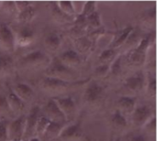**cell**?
I'll return each instance as SVG.
<instances>
[{"mask_svg":"<svg viewBox=\"0 0 157 141\" xmlns=\"http://www.w3.org/2000/svg\"><path fill=\"white\" fill-rule=\"evenodd\" d=\"M153 41L154 37L152 34H148L141 39L137 46L127 52L126 56L123 58V63L128 65L130 68L143 67L146 62L147 55L151 50Z\"/></svg>","mask_w":157,"mask_h":141,"instance_id":"6da1fadb","label":"cell"},{"mask_svg":"<svg viewBox=\"0 0 157 141\" xmlns=\"http://www.w3.org/2000/svg\"><path fill=\"white\" fill-rule=\"evenodd\" d=\"M86 81H76V82H66L62 81L59 79L50 78V77H43L40 83V88L46 94L52 95L53 97L61 96L62 95L73 90L75 86L81 85Z\"/></svg>","mask_w":157,"mask_h":141,"instance_id":"7a4b0ae2","label":"cell"},{"mask_svg":"<svg viewBox=\"0 0 157 141\" xmlns=\"http://www.w3.org/2000/svg\"><path fill=\"white\" fill-rule=\"evenodd\" d=\"M106 92L102 85L96 81H90L84 92L83 102L88 109H98L103 106Z\"/></svg>","mask_w":157,"mask_h":141,"instance_id":"3957f363","label":"cell"},{"mask_svg":"<svg viewBox=\"0 0 157 141\" xmlns=\"http://www.w3.org/2000/svg\"><path fill=\"white\" fill-rule=\"evenodd\" d=\"M44 77H50L59 79L66 82H76L77 72L75 69H71L63 65L58 58H55L51 61L49 66L44 71Z\"/></svg>","mask_w":157,"mask_h":141,"instance_id":"277c9868","label":"cell"},{"mask_svg":"<svg viewBox=\"0 0 157 141\" xmlns=\"http://www.w3.org/2000/svg\"><path fill=\"white\" fill-rule=\"evenodd\" d=\"M52 60L43 51L34 50L22 56L19 59L18 64L21 68L29 70H39L41 68L46 69L51 63Z\"/></svg>","mask_w":157,"mask_h":141,"instance_id":"5b68a950","label":"cell"},{"mask_svg":"<svg viewBox=\"0 0 157 141\" xmlns=\"http://www.w3.org/2000/svg\"><path fill=\"white\" fill-rule=\"evenodd\" d=\"M146 78L143 72H137L133 75L128 77L123 84V89L126 90L128 93L133 95L132 96H135L136 95L140 94L145 87Z\"/></svg>","mask_w":157,"mask_h":141,"instance_id":"8992f818","label":"cell"},{"mask_svg":"<svg viewBox=\"0 0 157 141\" xmlns=\"http://www.w3.org/2000/svg\"><path fill=\"white\" fill-rule=\"evenodd\" d=\"M25 118L24 115L17 117L16 119L7 122L6 131L8 141H22L25 130Z\"/></svg>","mask_w":157,"mask_h":141,"instance_id":"52a82bcc","label":"cell"},{"mask_svg":"<svg viewBox=\"0 0 157 141\" xmlns=\"http://www.w3.org/2000/svg\"><path fill=\"white\" fill-rule=\"evenodd\" d=\"M52 99L64 116L66 122L75 118L76 115V105L75 103V100L71 96H58L53 97Z\"/></svg>","mask_w":157,"mask_h":141,"instance_id":"ba28073f","label":"cell"},{"mask_svg":"<svg viewBox=\"0 0 157 141\" xmlns=\"http://www.w3.org/2000/svg\"><path fill=\"white\" fill-rule=\"evenodd\" d=\"M15 48L14 32L6 24L0 22V50L5 52H13Z\"/></svg>","mask_w":157,"mask_h":141,"instance_id":"9c48e42d","label":"cell"},{"mask_svg":"<svg viewBox=\"0 0 157 141\" xmlns=\"http://www.w3.org/2000/svg\"><path fill=\"white\" fill-rule=\"evenodd\" d=\"M39 114H40V108L37 106H33L29 112L28 116L25 118V130H24V136L22 141H28L32 138H35V128H36L38 118L40 117Z\"/></svg>","mask_w":157,"mask_h":141,"instance_id":"30bf717a","label":"cell"},{"mask_svg":"<svg viewBox=\"0 0 157 141\" xmlns=\"http://www.w3.org/2000/svg\"><path fill=\"white\" fill-rule=\"evenodd\" d=\"M85 134L81 128V123L76 122L63 128L57 139L63 141H81L84 139Z\"/></svg>","mask_w":157,"mask_h":141,"instance_id":"8fae6325","label":"cell"},{"mask_svg":"<svg viewBox=\"0 0 157 141\" xmlns=\"http://www.w3.org/2000/svg\"><path fill=\"white\" fill-rule=\"evenodd\" d=\"M131 117L134 126L139 128H144V126L154 117V113L150 106H136L135 110L133 111Z\"/></svg>","mask_w":157,"mask_h":141,"instance_id":"7c38bea8","label":"cell"},{"mask_svg":"<svg viewBox=\"0 0 157 141\" xmlns=\"http://www.w3.org/2000/svg\"><path fill=\"white\" fill-rule=\"evenodd\" d=\"M43 112L45 114V117H47L51 122L52 123H57V124H62L63 125L66 120L64 118V116L57 106L56 103L53 101V99H50L44 106L43 107Z\"/></svg>","mask_w":157,"mask_h":141,"instance_id":"4fadbf2b","label":"cell"},{"mask_svg":"<svg viewBox=\"0 0 157 141\" xmlns=\"http://www.w3.org/2000/svg\"><path fill=\"white\" fill-rule=\"evenodd\" d=\"M15 44L18 47H28L34 41V31L28 26L24 25L15 34Z\"/></svg>","mask_w":157,"mask_h":141,"instance_id":"5bb4252c","label":"cell"},{"mask_svg":"<svg viewBox=\"0 0 157 141\" xmlns=\"http://www.w3.org/2000/svg\"><path fill=\"white\" fill-rule=\"evenodd\" d=\"M137 106L136 96L123 95L117 101V110L120 111L124 117L132 116Z\"/></svg>","mask_w":157,"mask_h":141,"instance_id":"9a60e30c","label":"cell"},{"mask_svg":"<svg viewBox=\"0 0 157 141\" xmlns=\"http://www.w3.org/2000/svg\"><path fill=\"white\" fill-rule=\"evenodd\" d=\"M58 60L66 67L75 69L79 66L82 62L81 56L74 50H68L63 51L59 57Z\"/></svg>","mask_w":157,"mask_h":141,"instance_id":"2e32d148","label":"cell"},{"mask_svg":"<svg viewBox=\"0 0 157 141\" xmlns=\"http://www.w3.org/2000/svg\"><path fill=\"white\" fill-rule=\"evenodd\" d=\"M134 28L132 26H128L124 28H122L121 30H120L119 32H117L115 35H113L112 37V39H111V42L110 44L109 45V49H113V50H117L118 48L123 46L130 35L132 34V32L133 31Z\"/></svg>","mask_w":157,"mask_h":141,"instance_id":"e0dca14e","label":"cell"},{"mask_svg":"<svg viewBox=\"0 0 157 141\" xmlns=\"http://www.w3.org/2000/svg\"><path fill=\"white\" fill-rule=\"evenodd\" d=\"M11 92L20 100H22L25 104L30 102L34 97V91L32 90V88L29 84L23 83L15 84Z\"/></svg>","mask_w":157,"mask_h":141,"instance_id":"ac0fdd59","label":"cell"},{"mask_svg":"<svg viewBox=\"0 0 157 141\" xmlns=\"http://www.w3.org/2000/svg\"><path fill=\"white\" fill-rule=\"evenodd\" d=\"M6 99L10 112L13 115L17 116V117L22 116V113L26 108V104L22 100H20L17 95H15L12 92H10L6 95Z\"/></svg>","mask_w":157,"mask_h":141,"instance_id":"d6986e66","label":"cell"},{"mask_svg":"<svg viewBox=\"0 0 157 141\" xmlns=\"http://www.w3.org/2000/svg\"><path fill=\"white\" fill-rule=\"evenodd\" d=\"M74 45L75 48V51L81 56V55H86L90 53L95 44L87 37V35H84L80 38L74 39Z\"/></svg>","mask_w":157,"mask_h":141,"instance_id":"ffe728a7","label":"cell"},{"mask_svg":"<svg viewBox=\"0 0 157 141\" xmlns=\"http://www.w3.org/2000/svg\"><path fill=\"white\" fill-rule=\"evenodd\" d=\"M63 128V125L62 124H57V123H52L51 122L50 125L48 126L46 131L44 132L42 138L40 140L44 141H53L57 139Z\"/></svg>","mask_w":157,"mask_h":141,"instance_id":"44dd1931","label":"cell"},{"mask_svg":"<svg viewBox=\"0 0 157 141\" xmlns=\"http://www.w3.org/2000/svg\"><path fill=\"white\" fill-rule=\"evenodd\" d=\"M110 124H111V127L113 128L114 130L121 131V132L125 130L127 128V126H128L126 117H124L117 109L114 111V113L112 114V116L110 117Z\"/></svg>","mask_w":157,"mask_h":141,"instance_id":"7402d4cb","label":"cell"},{"mask_svg":"<svg viewBox=\"0 0 157 141\" xmlns=\"http://www.w3.org/2000/svg\"><path fill=\"white\" fill-rule=\"evenodd\" d=\"M61 38L57 33L52 32L48 34L44 39V46L46 50L50 52H55L57 51L61 47Z\"/></svg>","mask_w":157,"mask_h":141,"instance_id":"603a6c76","label":"cell"},{"mask_svg":"<svg viewBox=\"0 0 157 141\" xmlns=\"http://www.w3.org/2000/svg\"><path fill=\"white\" fill-rule=\"evenodd\" d=\"M36 17V9L33 6L27 7L26 9L20 11L17 15V19L20 24L29 25Z\"/></svg>","mask_w":157,"mask_h":141,"instance_id":"cb8c5ba5","label":"cell"},{"mask_svg":"<svg viewBox=\"0 0 157 141\" xmlns=\"http://www.w3.org/2000/svg\"><path fill=\"white\" fill-rule=\"evenodd\" d=\"M14 61L9 55H0V77H4L12 72Z\"/></svg>","mask_w":157,"mask_h":141,"instance_id":"d4e9b609","label":"cell"},{"mask_svg":"<svg viewBox=\"0 0 157 141\" xmlns=\"http://www.w3.org/2000/svg\"><path fill=\"white\" fill-rule=\"evenodd\" d=\"M117 57H118V55H117V50L107 49V50H104L100 53V55L98 57V61H99L100 64L110 66V64L115 61V59Z\"/></svg>","mask_w":157,"mask_h":141,"instance_id":"484cf974","label":"cell"},{"mask_svg":"<svg viewBox=\"0 0 157 141\" xmlns=\"http://www.w3.org/2000/svg\"><path fill=\"white\" fill-rule=\"evenodd\" d=\"M155 19H156V11L155 8L148 9V10L144 11L141 17V22L146 28H151V27L155 26Z\"/></svg>","mask_w":157,"mask_h":141,"instance_id":"4316f807","label":"cell"},{"mask_svg":"<svg viewBox=\"0 0 157 141\" xmlns=\"http://www.w3.org/2000/svg\"><path fill=\"white\" fill-rule=\"evenodd\" d=\"M50 123H51V121L44 116L39 117L37 125H36V128H35V138H38L40 139L42 138L44 132L46 131L48 126L50 125Z\"/></svg>","mask_w":157,"mask_h":141,"instance_id":"83f0119b","label":"cell"},{"mask_svg":"<svg viewBox=\"0 0 157 141\" xmlns=\"http://www.w3.org/2000/svg\"><path fill=\"white\" fill-rule=\"evenodd\" d=\"M56 6L59 10L67 17H74L76 15L72 1H59L56 3Z\"/></svg>","mask_w":157,"mask_h":141,"instance_id":"f1b7e54d","label":"cell"},{"mask_svg":"<svg viewBox=\"0 0 157 141\" xmlns=\"http://www.w3.org/2000/svg\"><path fill=\"white\" fill-rule=\"evenodd\" d=\"M123 64V56H118L109 66V74L114 77L120 76L122 72Z\"/></svg>","mask_w":157,"mask_h":141,"instance_id":"f546056e","label":"cell"},{"mask_svg":"<svg viewBox=\"0 0 157 141\" xmlns=\"http://www.w3.org/2000/svg\"><path fill=\"white\" fill-rule=\"evenodd\" d=\"M96 11H97V3L95 1H87V2L84 3L82 12L78 16L86 19V17L91 16Z\"/></svg>","mask_w":157,"mask_h":141,"instance_id":"4dcf8cb0","label":"cell"},{"mask_svg":"<svg viewBox=\"0 0 157 141\" xmlns=\"http://www.w3.org/2000/svg\"><path fill=\"white\" fill-rule=\"evenodd\" d=\"M146 95L149 97H155L156 95V79L155 76H150L148 79H146L145 87Z\"/></svg>","mask_w":157,"mask_h":141,"instance_id":"1f68e13d","label":"cell"},{"mask_svg":"<svg viewBox=\"0 0 157 141\" xmlns=\"http://www.w3.org/2000/svg\"><path fill=\"white\" fill-rule=\"evenodd\" d=\"M86 26L87 27H92L94 28H98L101 25V18H100V14L96 11L93 13L91 16L86 18Z\"/></svg>","mask_w":157,"mask_h":141,"instance_id":"d6a6232c","label":"cell"},{"mask_svg":"<svg viewBox=\"0 0 157 141\" xmlns=\"http://www.w3.org/2000/svg\"><path fill=\"white\" fill-rule=\"evenodd\" d=\"M51 8H52V16H53V17L56 19V21H59V22H65V21H68L69 20V18H70V17H67V16H65L64 14H63L60 10H59V8L57 7V6H56V4L54 5L53 3H52L51 4Z\"/></svg>","mask_w":157,"mask_h":141,"instance_id":"836d02e7","label":"cell"},{"mask_svg":"<svg viewBox=\"0 0 157 141\" xmlns=\"http://www.w3.org/2000/svg\"><path fill=\"white\" fill-rule=\"evenodd\" d=\"M0 6H2L3 11L7 13L8 15H14L17 17V11L15 6V2L14 1H5V2H1Z\"/></svg>","mask_w":157,"mask_h":141,"instance_id":"e575fe53","label":"cell"},{"mask_svg":"<svg viewBox=\"0 0 157 141\" xmlns=\"http://www.w3.org/2000/svg\"><path fill=\"white\" fill-rule=\"evenodd\" d=\"M94 73L96 76L99 77V78H103L106 77L109 74V65H103V64H99L98 66H97L95 68Z\"/></svg>","mask_w":157,"mask_h":141,"instance_id":"d590c367","label":"cell"},{"mask_svg":"<svg viewBox=\"0 0 157 141\" xmlns=\"http://www.w3.org/2000/svg\"><path fill=\"white\" fill-rule=\"evenodd\" d=\"M155 123H156L155 117H154L148 123H146V124L144 126V131H145L148 135H155V129H156Z\"/></svg>","mask_w":157,"mask_h":141,"instance_id":"8d00e7d4","label":"cell"},{"mask_svg":"<svg viewBox=\"0 0 157 141\" xmlns=\"http://www.w3.org/2000/svg\"><path fill=\"white\" fill-rule=\"evenodd\" d=\"M7 122L8 121H6V120L0 121V141H8L7 131H6Z\"/></svg>","mask_w":157,"mask_h":141,"instance_id":"74e56055","label":"cell"},{"mask_svg":"<svg viewBox=\"0 0 157 141\" xmlns=\"http://www.w3.org/2000/svg\"><path fill=\"white\" fill-rule=\"evenodd\" d=\"M15 6H16L17 11L18 13V12L26 9L27 7L32 6V3H30L29 1H16L15 2Z\"/></svg>","mask_w":157,"mask_h":141,"instance_id":"f35d334b","label":"cell"},{"mask_svg":"<svg viewBox=\"0 0 157 141\" xmlns=\"http://www.w3.org/2000/svg\"><path fill=\"white\" fill-rule=\"evenodd\" d=\"M3 111L6 112V113H10V110L8 108L6 97L0 95V113L3 112Z\"/></svg>","mask_w":157,"mask_h":141,"instance_id":"ab89813d","label":"cell"},{"mask_svg":"<svg viewBox=\"0 0 157 141\" xmlns=\"http://www.w3.org/2000/svg\"><path fill=\"white\" fill-rule=\"evenodd\" d=\"M130 141H149L145 135H136L132 137Z\"/></svg>","mask_w":157,"mask_h":141,"instance_id":"60d3db41","label":"cell"},{"mask_svg":"<svg viewBox=\"0 0 157 141\" xmlns=\"http://www.w3.org/2000/svg\"><path fill=\"white\" fill-rule=\"evenodd\" d=\"M28 141H41L40 139H38V138H32V139H30Z\"/></svg>","mask_w":157,"mask_h":141,"instance_id":"b9f144b4","label":"cell"},{"mask_svg":"<svg viewBox=\"0 0 157 141\" xmlns=\"http://www.w3.org/2000/svg\"><path fill=\"white\" fill-rule=\"evenodd\" d=\"M114 141H121V139H115Z\"/></svg>","mask_w":157,"mask_h":141,"instance_id":"7bdbcfd3","label":"cell"},{"mask_svg":"<svg viewBox=\"0 0 157 141\" xmlns=\"http://www.w3.org/2000/svg\"><path fill=\"white\" fill-rule=\"evenodd\" d=\"M0 4H1V2H0Z\"/></svg>","mask_w":157,"mask_h":141,"instance_id":"ee69618b","label":"cell"}]
</instances>
